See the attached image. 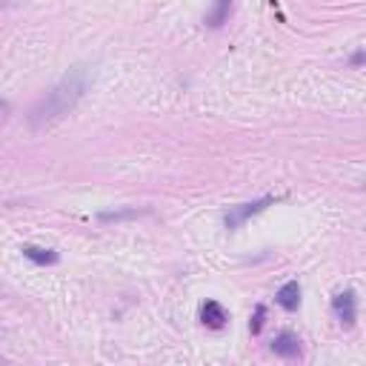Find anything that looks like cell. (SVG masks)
<instances>
[{"label": "cell", "mask_w": 366, "mask_h": 366, "mask_svg": "<svg viewBox=\"0 0 366 366\" xmlns=\"http://www.w3.org/2000/svg\"><path fill=\"white\" fill-rule=\"evenodd\" d=\"M20 252H23V257H26V260H32L35 267H55L58 260H61L58 249H49V246H35V243H23V246H20Z\"/></svg>", "instance_id": "5b68a950"}, {"label": "cell", "mask_w": 366, "mask_h": 366, "mask_svg": "<svg viewBox=\"0 0 366 366\" xmlns=\"http://www.w3.org/2000/svg\"><path fill=\"white\" fill-rule=\"evenodd\" d=\"M272 352H275L278 358H298V355H300V338L292 335V332H281V335H275V341H272Z\"/></svg>", "instance_id": "8992f818"}, {"label": "cell", "mask_w": 366, "mask_h": 366, "mask_svg": "<svg viewBox=\"0 0 366 366\" xmlns=\"http://www.w3.org/2000/svg\"><path fill=\"white\" fill-rule=\"evenodd\" d=\"M9 112H12V106H9V103H6V100H0V123H6Z\"/></svg>", "instance_id": "8fae6325"}, {"label": "cell", "mask_w": 366, "mask_h": 366, "mask_svg": "<svg viewBox=\"0 0 366 366\" xmlns=\"http://www.w3.org/2000/svg\"><path fill=\"white\" fill-rule=\"evenodd\" d=\"M332 312H335V318L341 321V327H355V318H358V298L352 289H343L332 298Z\"/></svg>", "instance_id": "3957f363"}, {"label": "cell", "mask_w": 366, "mask_h": 366, "mask_svg": "<svg viewBox=\"0 0 366 366\" xmlns=\"http://www.w3.org/2000/svg\"><path fill=\"white\" fill-rule=\"evenodd\" d=\"M275 300H278V306H281V309L295 312V309L300 306V283H298V281H286V283L278 289Z\"/></svg>", "instance_id": "52a82bcc"}, {"label": "cell", "mask_w": 366, "mask_h": 366, "mask_svg": "<svg viewBox=\"0 0 366 366\" xmlns=\"http://www.w3.org/2000/svg\"><path fill=\"white\" fill-rule=\"evenodd\" d=\"M278 200H281V197H275V195H264V197L249 200V203L229 206V212L224 215V226H226L229 232H235V229H240L249 218H255V215H260V212H267V209H269L272 203H278Z\"/></svg>", "instance_id": "7a4b0ae2"}, {"label": "cell", "mask_w": 366, "mask_h": 366, "mask_svg": "<svg viewBox=\"0 0 366 366\" xmlns=\"http://www.w3.org/2000/svg\"><path fill=\"white\" fill-rule=\"evenodd\" d=\"M140 215H149V209H138V206L112 209V212H100L97 221H100V224H118V221H129V218H140Z\"/></svg>", "instance_id": "ba28073f"}, {"label": "cell", "mask_w": 366, "mask_h": 366, "mask_svg": "<svg viewBox=\"0 0 366 366\" xmlns=\"http://www.w3.org/2000/svg\"><path fill=\"white\" fill-rule=\"evenodd\" d=\"M229 12H232V0H215V9L206 15V23L212 26V29H218V26H224V23H226Z\"/></svg>", "instance_id": "9c48e42d"}, {"label": "cell", "mask_w": 366, "mask_h": 366, "mask_svg": "<svg viewBox=\"0 0 366 366\" xmlns=\"http://www.w3.org/2000/svg\"><path fill=\"white\" fill-rule=\"evenodd\" d=\"M200 324H203L206 329H224V327L229 324V312H226L224 303H218V300H206V303L200 306Z\"/></svg>", "instance_id": "277c9868"}, {"label": "cell", "mask_w": 366, "mask_h": 366, "mask_svg": "<svg viewBox=\"0 0 366 366\" xmlns=\"http://www.w3.org/2000/svg\"><path fill=\"white\" fill-rule=\"evenodd\" d=\"M89 83H92V69H89L86 63L72 66V69L32 106V112H29V126H32L35 132H43V129H49V126L61 123V121L78 106V103H80V97L86 94Z\"/></svg>", "instance_id": "6da1fadb"}, {"label": "cell", "mask_w": 366, "mask_h": 366, "mask_svg": "<svg viewBox=\"0 0 366 366\" xmlns=\"http://www.w3.org/2000/svg\"><path fill=\"white\" fill-rule=\"evenodd\" d=\"M264 315H267V309H264V306H257V309H255V318L249 321V329H252V335H257L260 329H264Z\"/></svg>", "instance_id": "30bf717a"}, {"label": "cell", "mask_w": 366, "mask_h": 366, "mask_svg": "<svg viewBox=\"0 0 366 366\" xmlns=\"http://www.w3.org/2000/svg\"><path fill=\"white\" fill-rule=\"evenodd\" d=\"M0 332H4V329H0Z\"/></svg>", "instance_id": "5bb4252c"}, {"label": "cell", "mask_w": 366, "mask_h": 366, "mask_svg": "<svg viewBox=\"0 0 366 366\" xmlns=\"http://www.w3.org/2000/svg\"><path fill=\"white\" fill-rule=\"evenodd\" d=\"M0 363H4V358H0Z\"/></svg>", "instance_id": "4fadbf2b"}, {"label": "cell", "mask_w": 366, "mask_h": 366, "mask_svg": "<svg viewBox=\"0 0 366 366\" xmlns=\"http://www.w3.org/2000/svg\"><path fill=\"white\" fill-rule=\"evenodd\" d=\"M360 63H363V51L358 49V51H355V55H352V66H360Z\"/></svg>", "instance_id": "7c38bea8"}]
</instances>
